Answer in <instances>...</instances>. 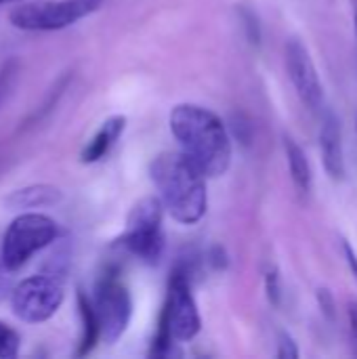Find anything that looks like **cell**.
<instances>
[{
  "label": "cell",
  "mask_w": 357,
  "mask_h": 359,
  "mask_svg": "<svg viewBox=\"0 0 357 359\" xmlns=\"http://www.w3.org/2000/svg\"><path fill=\"white\" fill-rule=\"evenodd\" d=\"M168 122L181 151L206 177L227 172L231 164V137L215 111L196 103H181L170 111Z\"/></svg>",
  "instance_id": "obj_1"
},
{
  "label": "cell",
  "mask_w": 357,
  "mask_h": 359,
  "mask_svg": "<svg viewBox=\"0 0 357 359\" xmlns=\"http://www.w3.org/2000/svg\"><path fill=\"white\" fill-rule=\"evenodd\" d=\"M67 80H69V76H63V78H59L55 84H53V88L48 90V95H46V99L34 109V114L25 120V124H23V128H27V126H32V124H36V122H42L44 118H46V114L48 111H53L55 109V105L59 103V97L63 95V90H65V86H67Z\"/></svg>",
  "instance_id": "obj_15"
},
{
  "label": "cell",
  "mask_w": 357,
  "mask_h": 359,
  "mask_svg": "<svg viewBox=\"0 0 357 359\" xmlns=\"http://www.w3.org/2000/svg\"><path fill=\"white\" fill-rule=\"evenodd\" d=\"M349 332H351V343H353V349L357 353V303H351L349 305Z\"/></svg>",
  "instance_id": "obj_21"
},
{
  "label": "cell",
  "mask_w": 357,
  "mask_h": 359,
  "mask_svg": "<svg viewBox=\"0 0 357 359\" xmlns=\"http://www.w3.org/2000/svg\"><path fill=\"white\" fill-rule=\"evenodd\" d=\"M265 290H267V299L274 303V305H280V297H282V286H280V276L278 271H269L265 276Z\"/></svg>",
  "instance_id": "obj_18"
},
{
  "label": "cell",
  "mask_w": 357,
  "mask_h": 359,
  "mask_svg": "<svg viewBox=\"0 0 357 359\" xmlns=\"http://www.w3.org/2000/svg\"><path fill=\"white\" fill-rule=\"evenodd\" d=\"M78 313L82 320V339H80V347L76 355L82 358V355H88L101 341V324L95 311V303L82 290L78 292Z\"/></svg>",
  "instance_id": "obj_13"
},
{
  "label": "cell",
  "mask_w": 357,
  "mask_h": 359,
  "mask_svg": "<svg viewBox=\"0 0 357 359\" xmlns=\"http://www.w3.org/2000/svg\"><path fill=\"white\" fill-rule=\"evenodd\" d=\"M124 128H126V118L124 116H112V118H107L103 122V126L97 130V135L82 149V156H80L82 162L84 164H93V162H99L101 158H105L107 151L122 137Z\"/></svg>",
  "instance_id": "obj_12"
},
{
  "label": "cell",
  "mask_w": 357,
  "mask_h": 359,
  "mask_svg": "<svg viewBox=\"0 0 357 359\" xmlns=\"http://www.w3.org/2000/svg\"><path fill=\"white\" fill-rule=\"evenodd\" d=\"M162 208L164 204L160 198H143L137 202L128 215L126 231L120 238V246L145 263H156L164 250Z\"/></svg>",
  "instance_id": "obj_6"
},
{
  "label": "cell",
  "mask_w": 357,
  "mask_h": 359,
  "mask_svg": "<svg viewBox=\"0 0 357 359\" xmlns=\"http://www.w3.org/2000/svg\"><path fill=\"white\" fill-rule=\"evenodd\" d=\"M286 69L301 101L309 109H320L324 103V88L314 65V59L299 38H290L286 42Z\"/></svg>",
  "instance_id": "obj_9"
},
{
  "label": "cell",
  "mask_w": 357,
  "mask_h": 359,
  "mask_svg": "<svg viewBox=\"0 0 357 359\" xmlns=\"http://www.w3.org/2000/svg\"><path fill=\"white\" fill-rule=\"evenodd\" d=\"M11 269L4 265V261H2V257H0V303L2 301H6L11 294H13V278H11Z\"/></svg>",
  "instance_id": "obj_19"
},
{
  "label": "cell",
  "mask_w": 357,
  "mask_h": 359,
  "mask_svg": "<svg viewBox=\"0 0 357 359\" xmlns=\"http://www.w3.org/2000/svg\"><path fill=\"white\" fill-rule=\"evenodd\" d=\"M63 198L61 189L55 185H27L21 189L11 191L4 198V206L8 210H29V208H46V206H55L59 200Z\"/></svg>",
  "instance_id": "obj_11"
},
{
  "label": "cell",
  "mask_w": 357,
  "mask_h": 359,
  "mask_svg": "<svg viewBox=\"0 0 357 359\" xmlns=\"http://www.w3.org/2000/svg\"><path fill=\"white\" fill-rule=\"evenodd\" d=\"M21 337L15 328L0 322V359H11L19 355Z\"/></svg>",
  "instance_id": "obj_16"
},
{
  "label": "cell",
  "mask_w": 357,
  "mask_h": 359,
  "mask_svg": "<svg viewBox=\"0 0 357 359\" xmlns=\"http://www.w3.org/2000/svg\"><path fill=\"white\" fill-rule=\"evenodd\" d=\"M103 0H40L15 6L8 13L11 25L23 32H57L88 17Z\"/></svg>",
  "instance_id": "obj_5"
},
{
  "label": "cell",
  "mask_w": 357,
  "mask_h": 359,
  "mask_svg": "<svg viewBox=\"0 0 357 359\" xmlns=\"http://www.w3.org/2000/svg\"><path fill=\"white\" fill-rule=\"evenodd\" d=\"M6 2H17V0H0V6H2V4H6Z\"/></svg>",
  "instance_id": "obj_25"
},
{
  "label": "cell",
  "mask_w": 357,
  "mask_h": 359,
  "mask_svg": "<svg viewBox=\"0 0 357 359\" xmlns=\"http://www.w3.org/2000/svg\"><path fill=\"white\" fill-rule=\"evenodd\" d=\"M6 162H8V156L0 151V175H2V172H4V168H6Z\"/></svg>",
  "instance_id": "obj_23"
},
{
  "label": "cell",
  "mask_w": 357,
  "mask_h": 359,
  "mask_svg": "<svg viewBox=\"0 0 357 359\" xmlns=\"http://www.w3.org/2000/svg\"><path fill=\"white\" fill-rule=\"evenodd\" d=\"M200 313L191 294L185 269H175L168 282V299L160 316L158 334L154 339L151 355L162 358L170 351V341H191L200 332Z\"/></svg>",
  "instance_id": "obj_3"
},
{
  "label": "cell",
  "mask_w": 357,
  "mask_h": 359,
  "mask_svg": "<svg viewBox=\"0 0 357 359\" xmlns=\"http://www.w3.org/2000/svg\"><path fill=\"white\" fill-rule=\"evenodd\" d=\"M278 358H299V349H297V343L292 341V337H288V334H282V337H280V343H278Z\"/></svg>",
  "instance_id": "obj_20"
},
{
  "label": "cell",
  "mask_w": 357,
  "mask_h": 359,
  "mask_svg": "<svg viewBox=\"0 0 357 359\" xmlns=\"http://www.w3.org/2000/svg\"><path fill=\"white\" fill-rule=\"evenodd\" d=\"M93 303H95V311L101 324V339L107 345L118 343L130 324L133 301H130L128 288L122 284L116 271H107L101 276L95 288Z\"/></svg>",
  "instance_id": "obj_8"
},
{
  "label": "cell",
  "mask_w": 357,
  "mask_h": 359,
  "mask_svg": "<svg viewBox=\"0 0 357 359\" xmlns=\"http://www.w3.org/2000/svg\"><path fill=\"white\" fill-rule=\"evenodd\" d=\"M353 21H356V34H357V0H356V11H353Z\"/></svg>",
  "instance_id": "obj_24"
},
{
  "label": "cell",
  "mask_w": 357,
  "mask_h": 359,
  "mask_svg": "<svg viewBox=\"0 0 357 359\" xmlns=\"http://www.w3.org/2000/svg\"><path fill=\"white\" fill-rule=\"evenodd\" d=\"M17 76H19V63L15 59L4 61V65L0 67V105L13 93V88L17 84Z\"/></svg>",
  "instance_id": "obj_17"
},
{
  "label": "cell",
  "mask_w": 357,
  "mask_h": 359,
  "mask_svg": "<svg viewBox=\"0 0 357 359\" xmlns=\"http://www.w3.org/2000/svg\"><path fill=\"white\" fill-rule=\"evenodd\" d=\"M59 233V225L50 217L40 212H23L6 227L0 257L11 271H17L36 252L57 242Z\"/></svg>",
  "instance_id": "obj_4"
},
{
  "label": "cell",
  "mask_w": 357,
  "mask_h": 359,
  "mask_svg": "<svg viewBox=\"0 0 357 359\" xmlns=\"http://www.w3.org/2000/svg\"><path fill=\"white\" fill-rule=\"evenodd\" d=\"M63 303V280L50 273H36L13 288V313L25 324H42L50 320Z\"/></svg>",
  "instance_id": "obj_7"
},
{
  "label": "cell",
  "mask_w": 357,
  "mask_h": 359,
  "mask_svg": "<svg viewBox=\"0 0 357 359\" xmlns=\"http://www.w3.org/2000/svg\"><path fill=\"white\" fill-rule=\"evenodd\" d=\"M284 151H286L288 170H290V177H292L295 185H297L303 194H307V191L311 189L314 177H311V166H309V160H307L305 151H303L301 145H299L295 139H290V137L284 139Z\"/></svg>",
  "instance_id": "obj_14"
},
{
  "label": "cell",
  "mask_w": 357,
  "mask_h": 359,
  "mask_svg": "<svg viewBox=\"0 0 357 359\" xmlns=\"http://www.w3.org/2000/svg\"><path fill=\"white\" fill-rule=\"evenodd\" d=\"M151 181L168 215L181 225H196L206 215V175L183 154H160L149 166Z\"/></svg>",
  "instance_id": "obj_2"
},
{
  "label": "cell",
  "mask_w": 357,
  "mask_h": 359,
  "mask_svg": "<svg viewBox=\"0 0 357 359\" xmlns=\"http://www.w3.org/2000/svg\"><path fill=\"white\" fill-rule=\"evenodd\" d=\"M343 252H345V259H347V263H349V269H351L353 278L357 280V255L347 240H343Z\"/></svg>",
  "instance_id": "obj_22"
},
{
  "label": "cell",
  "mask_w": 357,
  "mask_h": 359,
  "mask_svg": "<svg viewBox=\"0 0 357 359\" xmlns=\"http://www.w3.org/2000/svg\"><path fill=\"white\" fill-rule=\"evenodd\" d=\"M320 151L324 160V168L332 181H341L345 177V151H343V133L341 122L332 111H326L320 130Z\"/></svg>",
  "instance_id": "obj_10"
}]
</instances>
